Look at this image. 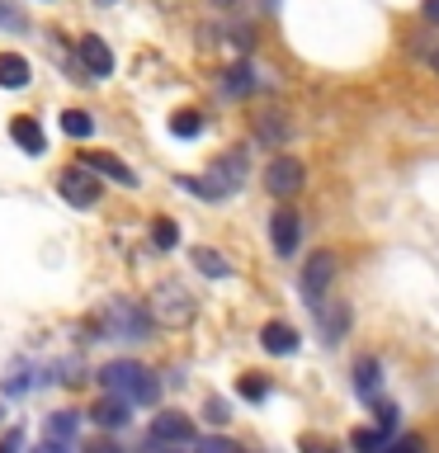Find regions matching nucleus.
<instances>
[{"label":"nucleus","instance_id":"1","mask_svg":"<svg viewBox=\"0 0 439 453\" xmlns=\"http://www.w3.org/2000/svg\"><path fill=\"white\" fill-rule=\"evenodd\" d=\"M246 180H250V156L232 147L208 165V175H180V189H189L198 198H232L236 189H246Z\"/></svg>","mask_w":439,"mask_h":453},{"label":"nucleus","instance_id":"2","mask_svg":"<svg viewBox=\"0 0 439 453\" xmlns=\"http://www.w3.org/2000/svg\"><path fill=\"white\" fill-rule=\"evenodd\" d=\"M99 388L123 396L127 406H156L161 402V382H156L151 368H142L137 359H113L99 368Z\"/></svg>","mask_w":439,"mask_h":453},{"label":"nucleus","instance_id":"3","mask_svg":"<svg viewBox=\"0 0 439 453\" xmlns=\"http://www.w3.org/2000/svg\"><path fill=\"white\" fill-rule=\"evenodd\" d=\"M99 331L113 335V340H147L151 317H147V311H142L137 303H123V297H113V303L99 311Z\"/></svg>","mask_w":439,"mask_h":453},{"label":"nucleus","instance_id":"4","mask_svg":"<svg viewBox=\"0 0 439 453\" xmlns=\"http://www.w3.org/2000/svg\"><path fill=\"white\" fill-rule=\"evenodd\" d=\"M151 321H166V326H184L194 321V297L184 283H161V288L151 293Z\"/></svg>","mask_w":439,"mask_h":453},{"label":"nucleus","instance_id":"5","mask_svg":"<svg viewBox=\"0 0 439 453\" xmlns=\"http://www.w3.org/2000/svg\"><path fill=\"white\" fill-rule=\"evenodd\" d=\"M57 194L66 198L71 208H95L99 194H104V184L90 165H76V170H62V180H57Z\"/></svg>","mask_w":439,"mask_h":453},{"label":"nucleus","instance_id":"6","mask_svg":"<svg viewBox=\"0 0 439 453\" xmlns=\"http://www.w3.org/2000/svg\"><path fill=\"white\" fill-rule=\"evenodd\" d=\"M303 180H307V170L297 156H274L265 170V189L274 194V198H293V194H303Z\"/></svg>","mask_w":439,"mask_h":453},{"label":"nucleus","instance_id":"7","mask_svg":"<svg viewBox=\"0 0 439 453\" xmlns=\"http://www.w3.org/2000/svg\"><path fill=\"white\" fill-rule=\"evenodd\" d=\"M331 279H335V260H331V255H312V260L303 265V297H307V303L312 307H317L321 303V297H326V288H331Z\"/></svg>","mask_w":439,"mask_h":453},{"label":"nucleus","instance_id":"8","mask_svg":"<svg viewBox=\"0 0 439 453\" xmlns=\"http://www.w3.org/2000/svg\"><path fill=\"white\" fill-rule=\"evenodd\" d=\"M151 439H156V444H175V449H184V444H194V420L180 416V411H166V416L151 420Z\"/></svg>","mask_w":439,"mask_h":453},{"label":"nucleus","instance_id":"9","mask_svg":"<svg viewBox=\"0 0 439 453\" xmlns=\"http://www.w3.org/2000/svg\"><path fill=\"white\" fill-rule=\"evenodd\" d=\"M81 62H85V76H90V81L113 76V52H109V42L95 38V34L81 38Z\"/></svg>","mask_w":439,"mask_h":453},{"label":"nucleus","instance_id":"10","mask_svg":"<svg viewBox=\"0 0 439 453\" xmlns=\"http://www.w3.org/2000/svg\"><path fill=\"white\" fill-rule=\"evenodd\" d=\"M269 241H274L279 260H289L297 250V241H303V222H297L293 212H274V218H269Z\"/></svg>","mask_w":439,"mask_h":453},{"label":"nucleus","instance_id":"11","mask_svg":"<svg viewBox=\"0 0 439 453\" xmlns=\"http://www.w3.org/2000/svg\"><path fill=\"white\" fill-rule=\"evenodd\" d=\"M85 165H90L99 180L127 184V189H133V184H137V170H133V165H123L119 156H109V151H85Z\"/></svg>","mask_w":439,"mask_h":453},{"label":"nucleus","instance_id":"12","mask_svg":"<svg viewBox=\"0 0 439 453\" xmlns=\"http://www.w3.org/2000/svg\"><path fill=\"white\" fill-rule=\"evenodd\" d=\"M260 345H265V354H297V331L289 321H265Z\"/></svg>","mask_w":439,"mask_h":453},{"label":"nucleus","instance_id":"13","mask_svg":"<svg viewBox=\"0 0 439 453\" xmlns=\"http://www.w3.org/2000/svg\"><path fill=\"white\" fill-rule=\"evenodd\" d=\"M34 81V66L19 52H0V90H24Z\"/></svg>","mask_w":439,"mask_h":453},{"label":"nucleus","instance_id":"14","mask_svg":"<svg viewBox=\"0 0 439 453\" xmlns=\"http://www.w3.org/2000/svg\"><path fill=\"white\" fill-rule=\"evenodd\" d=\"M90 420L99 425V430H119V425H127V402L123 396H104V402H95Z\"/></svg>","mask_w":439,"mask_h":453},{"label":"nucleus","instance_id":"15","mask_svg":"<svg viewBox=\"0 0 439 453\" xmlns=\"http://www.w3.org/2000/svg\"><path fill=\"white\" fill-rule=\"evenodd\" d=\"M10 137L19 142L28 156H42V151H48V137H42V127H38L34 119H14V123H10Z\"/></svg>","mask_w":439,"mask_h":453},{"label":"nucleus","instance_id":"16","mask_svg":"<svg viewBox=\"0 0 439 453\" xmlns=\"http://www.w3.org/2000/svg\"><path fill=\"white\" fill-rule=\"evenodd\" d=\"M345 331H350V307L345 303H331V307L321 311V335L331 340V345H340V335H345Z\"/></svg>","mask_w":439,"mask_h":453},{"label":"nucleus","instance_id":"17","mask_svg":"<svg viewBox=\"0 0 439 453\" xmlns=\"http://www.w3.org/2000/svg\"><path fill=\"white\" fill-rule=\"evenodd\" d=\"M62 133L76 137V142H85V137L95 133V119H90L85 109H62Z\"/></svg>","mask_w":439,"mask_h":453},{"label":"nucleus","instance_id":"18","mask_svg":"<svg viewBox=\"0 0 439 453\" xmlns=\"http://www.w3.org/2000/svg\"><path fill=\"white\" fill-rule=\"evenodd\" d=\"M194 265L204 269V274H212V279H227V274H232V265H227L218 250H208V246H198V250H194Z\"/></svg>","mask_w":439,"mask_h":453},{"label":"nucleus","instance_id":"19","mask_svg":"<svg viewBox=\"0 0 439 453\" xmlns=\"http://www.w3.org/2000/svg\"><path fill=\"white\" fill-rule=\"evenodd\" d=\"M71 434H76V416H71V411H57V416H48V444H66Z\"/></svg>","mask_w":439,"mask_h":453},{"label":"nucleus","instance_id":"20","mask_svg":"<svg viewBox=\"0 0 439 453\" xmlns=\"http://www.w3.org/2000/svg\"><path fill=\"white\" fill-rule=\"evenodd\" d=\"M354 388H359V396H378V359H359V368H354Z\"/></svg>","mask_w":439,"mask_h":453},{"label":"nucleus","instance_id":"21","mask_svg":"<svg viewBox=\"0 0 439 453\" xmlns=\"http://www.w3.org/2000/svg\"><path fill=\"white\" fill-rule=\"evenodd\" d=\"M350 444L359 449V453H382V449L392 444V439H388V430H354Z\"/></svg>","mask_w":439,"mask_h":453},{"label":"nucleus","instance_id":"22","mask_svg":"<svg viewBox=\"0 0 439 453\" xmlns=\"http://www.w3.org/2000/svg\"><path fill=\"white\" fill-rule=\"evenodd\" d=\"M175 241H180V226L170 222V218H156L151 222V246L156 250H175Z\"/></svg>","mask_w":439,"mask_h":453},{"label":"nucleus","instance_id":"23","mask_svg":"<svg viewBox=\"0 0 439 453\" xmlns=\"http://www.w3.org/2000/svg\"><path fill=\"white\" fill-rule=\"evenodd\" d=\"M170 133H175V137H198V133H204V119H198L194 109H180L175 119H170Z\"/></svg>","mask_w":439,"mask_h":453},{"label":"nucleus","instance_id":"24","mask_svg":"<svg viewBox=\"0 0 439 453\" xmlns=\"http://www.w3.org/2000/svg\"><path fill=\"white\" fill-rule=\"evenodd\" d=\"M0 28H10V34H24V28H28V14L14 5V0H0Z\"/></svg>","mask_w":439,"mask_h":453},{"label":"nucleus","instance_id":"25","mask_svg":"<svg viewBox=\"0 0 439 453\" xmlns=\"http://www.w3.org/2000/svg\"><path fill=\"white\" fill-rule=\"evenodd\" d=\"M289 137V127H283L274 113H260V142H269V147H279V142Z\"/></svg>","mask_w":439,"mask_h":453},{"label":"nucleus","instance_id":"26","mask_svg":"<svg viewBox=\"0 0 439 453\" xmlns=\"http://www.w3.org/2000/svg\"><path fill=\"white\" fill-rule=\"evenodd\" d=\"M236 392L246 396V402H265V396H269V388H265V378H260V373H246V378L236 382Z\"/></svg>","mask_w":439,"mask_h":453},{"label":"nucleus","instance_id":"27","mask_svg":"<svg viewBox=\"0 0 439 453\" xmlns=\"http://www.w3.org/2000/svg\"><path fill=\"white\" fill-rule=\"evenodd\" d=\"M250 85H255V76H250L246 66H232V71H227V90H232V95H246Z\"/></svg>","mask_w":439,"mask_h":453},{"label":"nucleus","instance_id":"28","mask_svg":"<svg viewBox=\"0 0 439 453\" xmlns=\"http://www.w3.org/2000/svg\"><path fill=\"white\" fill-rule=\"evenodd\" d=\"M382 453H425V439L420 434H402V439H392Z\"/></svg>","mask_w":439,"mask_h":453},{"label":"nucleus","instance_id":"29","mask_svg":"<svg viewBox=\"0 0 439 453\" xmlns=\"http://www.w3.org/2000/svg\"><path fill=\"white\" fill-rule=\"evenodd\" d=\"M194 453H241L236 444H232V439H198V444H194Z\"/></svg>","mask_w":439,"mask_h":453},{"label":"nucleus","instance_id":"30","mask_svg":"<svg viewBox=\"0 0 439 453\" xmlns=\"http://www.w3.org/2000/svg\"><path fill=\"white\" fill-rule=\"evenodd\" d=\"M204 416L212 420V425H227L232 416H227V402H218V396H208V406H204Z\"/></svg>","mask_w":439,"mask_h":453},{"label":"nucleus","instance_id":"31","mask_svg":"<svg viewBox=\"0 0 439 453\" xmlns=\"http://www.w3.org/2000/svg\"><path fill=\"white\" fill-rule=\"evenodd\" d=\"M303 453H335L331 439H317V434H303Z\"/></svg>","mask_w":439,"mask_h":453},{"label":"nucleus","instance_id":"32","mask_svg":"<svg viewBox=\"0 0 439 453\" xmlns=\"http://www.w3.org/2000/svg\"><path fill=\"white\" fill-rule=\"evenodd\" d=\"M378 425H382V430H388V434L397 430V411H392L388 402H378Z\"/></svg>","mask_w":439,"mask_h":453},{"label":"nucleus","instance_id":"33","mask_svg":"<svg viewBox=\"0 0 439 453\" xmlns=\"http://www.w3.org/2000/svg\"><path fill=\"white\" fill-rule=\"evenodd\" d=\"M19 449H24V430H10L0 439V453H19Z\"/></svg>","mask_w":439,"mask_h":453},{"label":"nucleus","instance_id":"34","mask_svg":"<svg viewBox=\"0 0 439 453\" xmlns=\"http://www.w3.org/2000/svg\"><path fill=\"white\" fill-rule=\"evenodd\" d=\"M85 453H119V449H113V444H109V439H95V444H90V449H85Z\"/></svg>","mask_w":439,"mask_h":453},{"label":"nucleus","instance_id":"35","mask_svg":"<svg viewBox=\"0 0 439 453\" xmlns=\"http://www.w3.org/2000/svg\"><path fill=\"white\" fill-rule=\"evenodd\" d=\"M142 453H180V449H175V444H156V439H151V444L142 449Z\"/></svg>","mask_w":439,"mask_h":453},{"label":"nucleus","instance_id":"36","mask_svg":"<svg viewBox=\"0 0 439 453\" xmlns=\"http://www.w3.org/2000/svg\"><path fill=\"white\" fill-rule=\"evenodd\" d=\"M34 453H66V444H42V449H34Z\"/></svg>","mask_w":439,"mask_h":453},{"label":"nucleus","instance_id":"37","mask_svg":"<svg viewBox=\"0 0 439 453\" xmlns=\"http://www.w3.org/2000/svg\"><path fill=\"white\" fill-rule=\"evenodd\" d=\"M425 14H430V19H439V0H430V5H425Z\"/></svg>","mask_w":439,"mask_h":453},{"label":"nucleus","instance_id":"38","mask_svg":"<svg viewBox=\"0 0 439 453\" xmlns=\"http://www.w3.org/2000/svg\"><path fill=\"white\" fill-rule=\"evenodd\" d=\"M212 5H218V10H227V5H232V0H212Z\"/></svg>","mask_w":439,"mask_h":453},{"label":"nucleus","instance_id":"39","mask_svg":"<svg viewBox=\"0 0 439 453\" xmlns=\"http://www.w3.org/2000/svg\"><path fill=\"white\" fill-rule=\"evenodd\" d=\"M95 5H119V0H95Z\"/></svg>","mask_w":439,"mask_h":453},{"label":"nucleus","instance_id":"40","mask_svg":"<svg viewBox=\"0 0 439 453\" xmlns=\"http://www.w3.org/2000/svg\"><path fill=\"white\" fill-rule=\"evenodd\" d=\"M430 62H435V71H439V52H435V57H430Z\"/></svg>","mask_w":439,"mask_h":453}]
</instances>
